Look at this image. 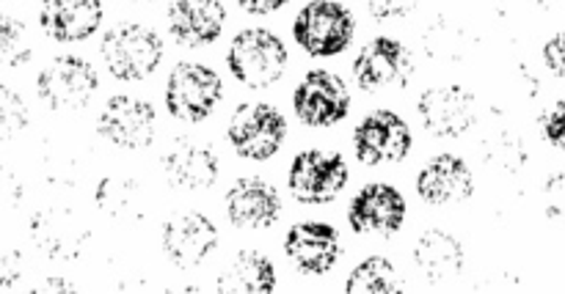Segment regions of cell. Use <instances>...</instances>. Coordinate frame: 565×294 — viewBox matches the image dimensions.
<instances>
[{
	"mask_svg": "<svg viewBox=\"0 0 565 294\" xmlns=\"http://www.w3.org/2000/svg\"><path fill=\"white\" fill-rule=\"evenodd\" d=\"M215 290L226 294H270L276 292V268L265 253L241 251L221 270Z\"/></svg>",
	"mask_w": 565,
	"mask_h": 294,
	"instance_id": "cell-23",
	"label": "cell"
},
{
	"mask_svg": "<svg viewBox=\"0 0 565 294\" xmlns=\"http://www.w3.org/2000/svg\"><path fill=\"white\" fill-rule=\"evenodd\" d=\"M163 253L180 270H193L207 262L218 248V229L202 213L174 215L163 224Z\"/></svg>",
	"mask_w": 565,
	"mask_h": 294,
	"instance_id": "cell-15",
	"label": "cell"
},
{
	"mask_svg": "<svg viewBox=\"0 0 565 294\" xmlns=\"http://www.w3.org/2000/svg\"><path fill=\"white\" fill-rule=\"evenodd\" d=\"M33 47L25 22L11 14H0V69H20L31 61Z\"/></svg>",
	"mask_w": 565,
	"mask_h": 294,
	"instance_id": "cell-26",
	"label": "cell"
},
{
	"mask_svg": "<svg viewBox=\"0 0 565 294\" xmlns=\"http://www.w3.org/2000/svg\"><path fill=\"white\" fill-rule=\"evenodd\" d=\"M414 264L430 284H445L456 279L463 268V248L452 235L430 229L414 242Z\"/></svg>",
	"mask_w": 565,
	"mask_h": 294,
	"instance_id": "cell-22",
	"label": "cell"
},
{
	"mask_svg": "<svg viewBox=\"0 0 565 294\" xmlns=\"http://www.w3.org/2000/svg\"><path fill=\"white\" fill-rule=\"evenodd\" d=\"M121 3H154V0H121Z\"/></svg>",
	"mask_w": 565,
	"mask_h": 294,
	"instance_id": "cell-35",
	"label": "cell"
},
{
	"mask_svg": "<svg viewBox=\"0 0 565 294\" xmlns=\"http://www.w3.org/2000/svg\"><path fill=\"white\" fill-rule=\"evenodd\" d=\"M412 146V127L395 110H373L353 130V152L364 165L403 163Z\"/></svg>",
	"mask_w": 565,
	"mask_h": 294,
	"instance_id": "cell-9",
	"label": "cell"
},
{
	"mask_svg": "<svg viewBox=\"0 0 565 294\" xmlns=\"http://www.w3.org/2000/svg\"><path fill=\"white\" fill-rule=\"evenodd\" d=\"M166 20L169 33L182 47H207L224 33L226 9L221 0H174Z\"/></svg>",
	"mask_w": 565,
	"mask_h": 294,
	"instance_id": "cell-20",
	"label": "cell"
},
{
	"mask_svg": "<svg viewBox=\"0 0 565 294\" xmlns=\"http://www.w3.org/2000/svg\"><path fill=\"white\" fill-rule=\"evenodd\" d=\"M103 0H42L39 28L53 42H86L103 25Z\"/></svg>",
	"mask_w": 565,
	"mask_h": 294,
	"instance_id": "cell-18",
	"label": "cell"
},
{
	"mask_svg": "<svg viewBox=\"0 0 565 294\" xmlns=\"http://www.w3.org/2000/svg\"><path fill=\"white\" fill-rule=\"evenodd\" d=\"M22 275V262L20 253L11 251V248L0 246V292L14 290V284Z\"/></svg>",
	"mask_w": 565,
	"mask_h": 294,
	"instance_id": "cell-31",
	"label": "cell"
},
{
	"mask_svg": "<svg viewBox=\"0 0 565 294\" xmlns=\"http://www.w3.org/2000/svg\"><path fill=\"white\" fill-rule=\"evenodd\" d=\"M99 77L86 58L55 55L36 77V94L53 110H81L94 99Z\"/></svg>",
	"mask_w": 565,
	"mask_h": 294,
	"instance_id": "cell-7",
	"label": "cell"
},
{
	"mask_svg": "<svg viewBox=\"0 0 565 294\" xmlns=\"http://www.w3.org/2000/svg\"><path fill=\"white\" fill-rule=\"evenodd\" d=\"M226 138H230L237 157L252 160V163H265V160H270L285 146L287 121L274 105L243 102L230 116Z\"/></svg>",
	"mask_w": 565,
	"mask_h": 294,
	"instance_id": "cell-6",
	"label": "cell"
},
{
	"mask_svg": "<svg viewBox=\"0 0 565 294\" xmlns=\"http://www.w3.org/2000/svg\"><path fill=\"white\" fill-rule=\"evenodd\" d=\"M541 130H544V138L552 143V146L563 149L565 152V99L563 102H557L555 108L544 116Z\"/></svg>",
	"mask_w": 565,
	"mask_h": 294,
	"instance_id": "cell-29",
	"label": "cell"
},
{
	"mask_svg": "<svg viewBox=\"0 0 565 294\" xmlns=\"http://www.w3.org/2000/svg\"><path fill=\"white\" fill-rule=\"evenodd\" d=\"M546 215L555 220H565V174H555L544 187Z\"/></svg>",
	"mask_w": 565,
	"mask_h": 294,
	"instance_id": "cell-30",
	"label": "cell"
},
{
	"mask_svg": "<svg viewBox=\"0 0 565 294\" xmlns=\"http://www.w3.org/2000/svg\"><path fill=\"white\" fill-rule=\"evenodd\" d=\"M351 171L340 152H326V149H307L298 152L290 163L287 187L298 204L307 207H326L334 202L348 187Z\"/></svg>",
	"mask_w": 565,
	"mask_h": 294,
	"instance_id": "cell-5",
	"label": "cell"
},
{
	"mask_svg": "<svg viewBox=\"0 0 565 294\" xmlns=\"http://www.w3.org/2000/svg\"><path fill=\"white\" fill-rule=\"evenodd\" d=\"M154 124L158 116L147 99L116 94L99 110L97 132L119 149H147L154 141Z\"/></svg>",
	"mask_w": 565,
	"mask_h": 294,
	"instance_id": "cell-11",
	"label": "cell"
},
{
	"mask_svg": "<svg viewBox=\"0 0 565 294\" xmlns=\"http://www.w3.org/2000/svg\"><path fill=\"white\" fill-rule=\"evenodd\" d=\"M419 6V0H367V11L373 20H403Z\"/></svg>",
	"mask_w": 565,
	"mask_h": 294,
	"instance_id": "cell-28",
	"label": "cell"
},
{
	"mask_svg": "<svg viewBox=\"0 0 565 294\" xmlns=\"http://www.w3.org/2000/svg\"><path fill=\"white\" fill-rule=\"evenodd\" d=\"M544 61L550 66L552 75L565 77V31L552 36L550 42L544 44Z\"/></svg>",
	"mask_w": 565,
	"mask_h": 294,
	"instance_id": "cell-32",
	"label": "cell"
},
{
	"mask_svg": "<svg viewBox=\"0 0 565 294\" xmlns=\"http://www.w3.org/2000/svg\"><path fill=\"white\" fill-rule=\"evenodd\" d=\"M285 253L292 268L303 275H326L342 257L340 231L323 220H301L285 235Z\"/></svg>",
	"mask_w": 565,
	"mask_h": 294,
	"instance_id": "cell-12",
	"label": "cell"
},
{
	"mask_svg": "<svg viewBox=\"0 0 565 294\" xmlns=\"http://www.w3.org/2000/svg\"><path fill=\"white\" fill-rule=\"evenodd\" d=\"M36 292H44V294H47V292H66V294H70V292H77V286L70 284V281H64V279H47L42 286H36Z\"/></svg>",
	"mask_w": 565,
	"mask_h": 294,
	"instance_id": "cell-34",
	"label": "cell"
},
{
	"mask_svg": "<svg viewBox=\"0 0 565 294\" xmlns=\"http://www.w3.org/2000/svg\"><path fill=\"white\" fill-rule=\"evenodd\" d=\"M235 3L248 14H274V11L285 9L290 0H235Z\"/></svg>",
	"mask_w": 565,
	"mask_h": 294,
	"instance_id": "cell-33",
	"label": "cell"
},
{
	"mask_svg": "<svg viewBox=\"0 0 565 294\" xmlns=\"http://www.w3.org/2000/svg\"><path fill=\"white\" fill-rule=\"evenodd\" d=\"M287 47L268 28H246L235 33L226 50V66L241 86L252 91L276 86L287 72Z\"/></svg>",
	"mask_w": 565,
	"mask_h": 294,
	"instance_id": "cell-2",
	"label": "cell"
},
{
	"mask_svg": "<svg viewBox=\"0 0 565 294\" xmlns=\"http://www.w3.org/2000/svg\"><path fill=\"white\" fill-rule=\"evenodd\" d=\"M292 110L298 121L315 130L334 127L351 113V91L345 80L329 69H312L292 91Z\"/></svg>",
	"mask_w": 565,
	"mask_h": 294,
	"instance_id": "cell-8",
	"label": "cell"
},
{
	"mask_svg": "<svg viewBox=\"0 0 565 294\" xmlns=\"http://www.w3.org/2000/svg\"><path fill=\"white\" fill-rule=\"evenodd\" d=\"M163 174L169 185L182 190H207L218 182L221 165L213 149L207 143L191 141V138H177L163 152Z\"/></svg>",
	"mask_w": 565,
	"mask_h": 294,
	"instance_id": "cell-19",
	"label": "cell"
},
{
	"mask_svg": "<svg viewBox=\"0 0 565 294\" xmlns=\"http://www.w3.org/2000/svg\"><path fill=\"white\" fill-rule=\"evenodd\" d=\"M417 113L434 138H461L478 121V102L461 86H434L419 94Z\"/></svg>",
	"mask_w": 565,
	"mask_h": 294,
	"instance_id": "cell-14",
	"label": "cell"
},
{
	"mask_svg": "<svg viewBox=\"0 0 565 294\" xmlns=\"http://www.w3.org/2000/svg\"><path fill=\"white\" fill-rule=\"evenodd\" d=\"M31 240L44 257L50 259H75L81 257L88 242V229L72 209L50 207L33 215Z\"/></svg>",
	"mask_w": 565,
	"mask_h": 294,
	"instance_id": "cell-21",
	"label": "cell"
},
{
	"mask_svg": "<svg viewBox=\"0 0 565 294\" xmlns=\"http://www.w3.org/2000/svg\"><path fill=\"white\" fill-rule=\"evenodd\" d=\"M94 198H97V207L116 220L138 218L147 207L143 187L130 176H105L97 185Z\"/></svg>",
	"mask_w": 565,
	"mask_h": 294,
	"instance_id": "cell-24",
	"label": "cell"
},
{
	"mask_svg": "<svg viewBox=\"0 0 565 294\" xmlns=\"http://www.w3.org/2000/svg\"><path fill=\"white\" fill-rule=\"evenodd\" d=\"M163 39L154 28L141 25V22H116L108 28L99 44L105 66L116 80L138 83L147 80L158 72L163 61Z\"/></svg>",
	"mask_w": 565,
	"mask_h": 294,
	"instance_id": "cell-1",
	"label": "cell"
},
{
	"mask_svg": "<svg viewBox=\"0 0 565 294\" xmlns=\"http://www.w3.org/2000/svg\"><path fill=\"white\" fill-rule=\"evenodd\" d=\"M226 218L232 220L235 229H274L281 218L279 190L259 176H241L226 190Z\"/></svg>",
	"mask_w": 565,
	"mask_h": 294,
	"instance_id": "cell-16",
	"label": "cell"
},
{
	"mask_svg": "<svg viewBox=\"0 0 565 294\" xmlns=\"http://www.w3.org/2000/svg\"><path fill=\"white\" fill-rule=\"evenodd\" d=\"M356 36V20L340 0H312L292 20V39L312 58L345 53Z\"/></svg>",
	"mask_w": 565,
	"mask_h": 294,
	"instance_id": "cell-3",
	"label": "cell"
},
{
	"mask_svg": "<svg viewBox=\"0 0 565 294\" xmlns=\"http://www.w3.org/2000/svg\"><path fill=\"white\" fill-rule=\"evenodd\" d=\"M224 97V83L218 72L207 64L196 61H180L169 72L166 80V110L171 119L199 124L215 110V105Z\"/></svg>",
	"mask_w": 565,
	"mask_h": 294,
	"instance_id": "cell-4",
	"label": "cell"
},
{
	"mask_svg": "<svg viewBox=\"0 0 565 294\" xmlns=\"http://www.w3.org/2000/svg\"><path fill=\"white\" fill-rule=\"evenodd\" d=\"M406 198L386 182H370L353 196L348 207V224L356 235L392 237L406 224Z\"/></svg>",
	"mask_w": 565,
	"mask_h": 294,
	"instance_id": "cell-13",
	"label": "cell"
},
{
	"mask_svg": "<svg viewBox=\"0 0 565 294\" xmlns=\"http://www.w3.org/2000/svg\"><path fill=\"white\" fill-rule=\"evenodd\" d=\"M348 294H397L403 292L401 275L395 264L384 257H370L348 275L345 281Z\"/></svg>",
	"mask_w": 565,
	"mask_h": 294,
	"instance_id": "cell-25",
	"label": "cell"
},
{
	"mask_svg": "<svg viewBox=\"0 0 565 294\" xmlns=\"http://www.w3.org/2000/svg\"><path fill=\"white\" fill-rule=\"evenodd\" d=\"M353 77L367 94L406 88L414 77V58L397 39L375 36L353 58Z\"/></svg>",
	"mask_w": 565,
	"mask_h": 294,
	"instance_id": "cell-10",
	"label": "cell"
},
{
	"mask_svg": "<svg viewBox=\"0 0 565 294\" xmlns=\"http://www.w3.org/2000/svg\"><path fill=\"white\" fill-rule=\"evenodd\" d=\"M475 193V176L458 154H436L417 174V196L430 207H452Z\"/></svg>",
	"mask_w": 565,
	"mask_h": 294,
	"instance_id": "cell-17",
	"label": "cell"
},
{
	"mask_svg": "<svg viewBox=\"0 0 565 294\" xmlns=\"http://www.w3.org/2000/svg\"><path fill=\"white\" fill-rule=\"evenodd\" d=\"M31 116H28V105L14 88L0 83V141H11L20 135L28 127Z\"/></svg>",
	"mask_w": 565,
	"mask_h": 294,
	"instance_id": "cell-27",
	"label": "cell"
}]
</instances>
